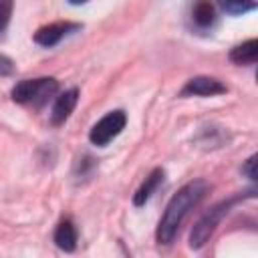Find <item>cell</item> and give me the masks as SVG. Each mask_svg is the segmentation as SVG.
<instances>
[{
	"label": "cell",
	"mask_w": 258,
	"mask_h": 258,
	"mask_svg": "<svg viewBox=\"0 0 258 258\" xmlns=\"http://www.w3.org/2000/svg\"><path fill=\"white\" fill-rule=\"evenodd\" d=\"M206 194H208V183L204 179L189 181L181 189H177V194L169 200V204H167V208H165V212L159 220V226H157L159 244H169L175 238V234H177L183 218L187 216V212L194 206H198L204 200Z\"/></svg>",
	"instance_id": "cell-1"
},
{
	"label": "cell",
	"mask_w": 258,
	"mask_h": 258,
	"mask_svg": "<svg viewBox=\"0 0 258 258\" xmlns=\"http://www.w3.org/2000/svg\"><path fill=\"white\" fill-rule=\"evenodd\" d=\"M58 89V83L52 77H42V79H28V81H20L14 89H12V99L16 103H24V105H34L40 107L44 105Z\"/></svg>",
	"instance_id": "cell-2"
},
{
	"label": "cell",
	"mask_w": 258,
	"mask_h": 258,
	"mask_svg": "<svg viewBox=\"0 0 258 258\" xmlns=\"http://www.w3.org/2000/svg\"><path fill=\"white\" fill-rule=\"evenodd\" d=\"M125 123H127V117H125L123 111H111V113H107L105 117H101L93 125L91 133H89L91 143H95V145H107L111 139H115L125 129Z\"/></svg>",
	"instance_id": "cell-3"
},
{
	"label": "cell",
	"mask_w": 258,
	"mask_h": 258,
	"mask_svg": "<svg viewBox=\"0 0 258 258\" xmlns=\"http://www.w3.org/2000/svg\"><path fill=\"white\" fill-rule=\"evenodd\" d=\"M234 204V200H230V202H222V204H218L216 208H212L198 224H196V228L191 230V238H189V244H191V248H202L206 242H208V238L212 236V232H214V228L218 226V222L222 220V216L228 212V208Z\"/></svg>",
	"instance_id": "cell-4"
},
{
	"label": "cell",
	"mask_w": 258,
	"mask_h": 258,
	"mask_svg": "<svg viewBox=\"0 0 258 258\" xmlns=\"http://www.w3.org/2000/svg\"><path fill=\"white\" fill-rule=\"evenodd\" d=\"M75 28H77V24H71V22H52V24H46V26H42V28H38L34 32V42L40 44V46H54L58 40H62Z\"/></svg>",
	"instance_id": "cell-5"
},
{
	"label": "cell",
	"mask_w": 258,
	"mask_h": 258,
	"mask_svg": "<svg viewBox=\"0 0 258 258\" xmlns=\"http://www.w3.org/2000/svg\"><path fill=\"white\" fill-rule=\"evenodd\" d=\"M183 95H200V97H212V95H222L226 93V85H222L218 79L212 77H194L185 83Z\"/></svg>",
	"instance_id": "cell-6"
},
{
	"label": "cell",
	"mask_w": 258,
	"mask_h": 258,
	"mask_svg": "<svg viewBox=\"0 0 258 258\" xmlns=\"http://www.w3.org/2000/svg\"><path fill=\"white\" fill-rule=\"evenodd\" d=\"M77 99H79V91L77 89H69V91H64V93H60L56 97L54 107H52V115H50L54 125H60L71 117V113H73V109L77 105Z\"/></svg>",
	"instance_id": "cell-7"
},
{
	"label": "cell",
	"mask_w": 258,
	"mask_h": 258,
	"mask_svg": "<svg viewBox=\"0 0 258 258\" xmlns=\"http://www.w3.org/2000/svg\"><path fill=\"white\" fill-rule=\"evenodd\" d=\"M161 179H163V169H153L147 177H145V181L139 185V189L135 191V196H133V204L135 206H143L151 196H153V191L157 189V185L161 183Z\"/></svg>",
	"instance_id": "cell-8"
},
{
	"label": "cell",
	"mask_w": 258,
	"mask_h": 258,
	"mask_svg": "<svg viewBox=\"0 0 258 258\" xmlns=\"http://www.w3.org/2000/svg\"><path fill=\"white\" fill-rule=\"evenodd\" d=\"M230 60L238 64H248V62H258V38L244 40L242 44L234 46L230 52Z\"/></svg>",
	"instance_id": "cell-9"
},
{
	"label": "cell",
	"mask_w": 258,
	"mask_h": 258,
	"mask_svg": "<svg viewBox=\"0 0 258 258\" xmlns=\"http://www.w3.org/2000/svg\"><path fill=\"white\" fill-rule=\"evenodd\" d=\"M54 242L64 252H73L75 250V246H77V230H75L73 222L62 220L56 226V230H54Z\"/></svg>",
	"instance_id": "cell-10"
},
{
	"label": "cell",
	"mask_w": 258,
	"mask_h": 258,
	"mask_svg": "<svg viewBox=\"0 0 258 258\" xmlns=\"http://www.w3.org/2000/svg\"><path fill=\"white\" fill-rule=\"evenodd\" d=\"M194 20L200 26H210L214 22V6L210 0H200L194 6Z\"/></svg>",
	"instance_id": "cell-11"
},
{
	"label": "cell",
	"mask_w": 258,
	"mask_h": 258,
	"mask_svg": "<svg viewBox=\"0 0 258 258\" xmlns=\"http://www.w3.org/2000/svg\"><path fill=\"white\" fill-rule=\"evenodd\" d=\"M242 171H244V175H246V177H250L252 181H256V183H258V153H254L252 157H248V159H246V163H244Z\"/></svg>",
	"instance_id": "cell-12"
},
{
	"label": "cell",
	"mask_w": 258,
	"mask_h": 258,
	"mask_svg": "<svg viewBox=\"0 0 258 258\" xmlns=\"http://www.w3.org/2000/svg\"><path fill=\"white\" fill-rule=\"evenodd\" d=\"M10 12H12V0H2V32H4L6 26H8Z\"/></svg>",
	"instance_id": "cell-13"
},
{
	"label": "cell",
	"mask_w": 258,
	"mask_h": 258,
	"mask_svg": "<svg viewBox=\"0 0 258 258\" xmlns=\"http://www.w3.org/2000/svg\"><path fill=\"white\" fill-rule=\"evenodd\" d=\"M246 2H250V0H222V4L226 8H230V10H240Z\"/></svg>",
	"instance_id": "cell-14"
},
{
	"label": "cell",
	"mask_w": 258,
	"mask_h": 258,
	"mask_svg": "<svg viewBox=\"0 0 258 258\" xmlns=\"http://www.w3.org/2000/svg\"><path fill=\"white\" fill-rule=\"evenodd\" d=\"M8 71H10V60L2 56V75H8Z\"/></svg>",
	"instance_id": "cell-15"
},
{
	"label": "cell",
	"mask_w": 258,
	"mask_h": 258,
	"mask_svg": "<svg viewBox=\"0 0 258 258\" xmlns=\"http://www.w3.org/2000/svg\"><path fill=\"white\" fill-rule=\"evenodd\" d=\"M71 4H83V2H87V0H69Z\"/></svg>",
	"instance_id": "cell-16"
},
{
	"label": "cell",
	"mask_w": 258,
	"mask_h": 258,
	"mask_svg": "<svg viewBox=\"0 0 258 258\" xmlns=\"http://www.w3.org/2000/svg\"><path fill=\"white\" fill-rule=\"evenodd\" d=\"M256 81H258V73H256Z\"/></svg>",
	"instance_id": "cell-17"
}]
</instances>
